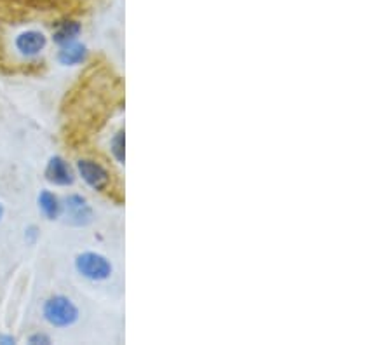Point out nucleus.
I'll return each instance as SVG.
<instances>
[{
    "mask_svg": "<svg viewBox=\"0 0 392 345\" xmlns=\"http://www.w3.org/2000/svg\"><path fill=\"white\" fill-rule=\"evenodd\" d=\"M44 320L54 328H69L79 320V309L70 298L63 295H54L46 300L42 307Z\"/></svg>",
    "mask_w": 392,
    "mask_h": 345,
    "instance_id": "obj_1",
    "label": "nucleus"
},
{
    "mask_svg": "<svg viewBox=\"0 0 392 345\" xmlns=\"http://www.w3.org/2000/svg\"><path fill=\"white\" fill-rule=\"evenodd\" d=\"M75 269H77V272L82 277L89 281H105L112 274L110 262L105 257H101V255L93 253V251L79 255L75 258Z\"/></svg>",
    "mask_w": 392,
    "mask_h": 345,
    "instance_id": "obj_2",
    "label": "nucleus"
},
{
    "mask_svg": "<svg viewBox=\"0 0 392 345\" xmlns=\"http://www.w3.org/2000/svg\"><path fill=\"white\" fill-rule=\"evenodd\" d=\"M62 213L67 218V223L71 227H86L93 220V209L86 197L79 194H71L62 204Z\"/></svg>",
    "mask_w": 392,
    "mask_h": 345,
    "instance_id": "obj_3",
    "label": "nucleus"
},
{
    "mask_svg": "<svg viewBox=\"0 0 392 345\" xmlns=\"http://www.w3.org/2000/svg\"><path fill=\"white\" fill-rule=\"evenodd\" d=\"M77 171L81 178L94 190H105L110 183V176L101 164L89 159H81L77 163Z\"/></svg>",
    "mask_w": 392,
    "mask_h": 345,
    "instance_id": "obj_4",
    "label": "nucleus"
},
{
    "mask_svg": "<svg viewBox=\"0 0 392 345\" xmlns=\"http://www.w3.org/2000/svg\"><path fill=\"white\" fill-rule=\"evenodd\" d=\"M14 46L16 51L25 58H33V56L40 54L47 46V37L39 30H26L14 39Z\"/></svg>",
    "mask_w": 392,
    "mask_h": 345,
    "instance_id": "obj_5",
    "label": "nucleus"
},
{
    "mask_svg": "<svg viewBox=\"0 0 392 345\" xmlns=\"http://www.w3.org/2000/svg\"><path fill=\"white\" fill-rule=\"evenodd\" d=\"M44 175H46L47 182L56 187H70L75 182V175L69 166V163L59 156H54L49 159Z\"/></svg>",
    "mask_w": 392,
    "mask_h": 345,
    "instance_id": "obj_6",
    "label": "nucleus"
},
{
    "mask_svg": "<svg viewBox=\"0 0 392 345\" xmlns=\"http://www.w3.org/2000/svg\"><path fill=\"white\" fill-rule=\"evenodd\" d=\"M86 58H88V47H86L84 44L77 42V40L65 44V46H59L58 62L62 63V65L65 66L81 65L82 62H86Z\"/></svg>",
    "mask_w": 392,
    "mask_h": 345,
    "instance_id": "obj_7",
    "label": "nucleus"
},
{
    "mask_svg": "<svg viewBox=\"0 0 392 345\" xmlns=\"http://www.w3.org/2000/svg\"><path fill=\"white\" fill-rule=\"evenodd\" d=\"M82 25L75 20H65L62 23L56 25L54 32H52V40H54L58 46H65V44L74 42L77 40V37L81 35Z\"/></svg>",
    "mask_w": 392,
    "mask_h": 345,
    "instance_id": "obj_8",
    "label": "nucleus"
},
{
    "mask_svg": "<svg viewBox=\"0 0 392 345\" xmlns=\"http://www.w3.org/2000/svg\"><path fill=\"white\" fill-rule=\"evenodd\" d=\"M39 209L47 220H58L62 215V202L49 190H42L39 194Z\"/></svg>",
    "mask_w": 392,
    "mask_h": 345,
    "instance_id": "obj_9",
    "label": "nucleus"
},
{
    "mask_svg": "<svg viewBox=\"0 0 392 345\" xmlns=\"http://www.w3.org/2000/svg\"><path fill=\"white\" fill-rule=\"evenodd\" d=\"M112 153H114L115 159L119 160V163H124V133L122 131L117 133L114 140H112Z\"/></svg>",
    "mask_w": 392,
    "mask_h": 345,
    "instance_id": "obj_10",
    "label": "nucleus"
},
{
    "mask_svg": "<svg viewBox=\"0 0 392 345\" xmlns=\"http://www.w3.org/2000/svg\"><path fill=\"white\" fill-rule=\"evenodd\" d=\"M26 234H25V239L26 242H30V245H35L37 238H39V228L35 227V225H30L28 228H26Z\"/></svg>",
    "mask_w": 392,
    "mask_h": 345,
    "instance_id": "obj_11",
    "label": "nucleus"
},
{
    "mask_svg": "<svg viewBox=\"0 0 392 345\" xmlns=\"http://www.w3.org/2000/svg\"><path fill=\"white\" fill-rule=\"evenodd\" d=\"M28 342H30V344H33V345H37V344L47 345V344H51V339H49L46 333H35V335L30 337Z\"/></svg>",
    "mask_w": 392,
    "mask_h": 345,
    "instance_id": "obj_12",
    "label": "nucleus"
},
{
    "mask_svg": "<svg viewBox=\"0 0 392 345\" xmlns=\"http://www.w3.org/2000/svg\"><path fill=\"white\" fill-rule=\"evenodd\" d=\"M0 344H16V339L14 337H9V335H0Z\"/></svg>",
    "mask_w": 392,
    "mask_h": 345,
    "instance_id": "obj_13",
    "label": "nucleus"
},
{
    "mask_svg": "<svg viewBox=\"0 0 392 345\" xmlns=\"http://www.w3.org/2000/svg\"><path fill=\"white\" fill-rule=\"evenodd\" d=\"M4 215H6V209H4V204H2V202H0V222H2Z\"/></svg>",
    "mask_w": 392,
    "mask_h": 345,
    "instance_id": "obj_14",
    "label": "nucleus"
}]
</instances>
